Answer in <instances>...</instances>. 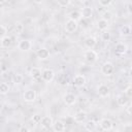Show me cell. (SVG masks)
Returning <instances> with one entry per match:
<instances>
[{"label": "cell", "mask_w": 132, "mask_h": 132, "mask_svg": "<svg viewBox=\"0 0 132 132\" xmlns=\"http://www.w3.org/2000/svg\"><path fill=\"white\" fill-rule=\"evenodd\" d=\"M57 2L61 7H67L70 4V0H57Z\"/></svg>", "instance_id": "cell-30"}, {"label": "cell", "mask_w": 132, "mask_h": 132, "mask_svg": "<svg viewBox=\"0 0 132 132\" xmlns=\"http://www.w3.org/2000/svg\"><path fill=\"white\" fill-rule=\"evenodd\" d=\"M7 34V28L5 25H1V37H4L6 36Z\"/></svg>", "instance_id": "cell-32"}, {"label": "cell", "mask_w": 132, "mask_h": 132, "mask_svg": "<svg viewBox=\"0 0 132 132\" xmlns=\"http://www.w3.org/2000/svg\"><path fill=\"white\" fill-rule=\"evenodd\" d=\"M129 76L132 78V67L130 68V70H129Z\"/></svg>", "instance_id": "cell-42"}, {"label": "cell", "mask_w": 132, "mask_h": 132, "mask_svg": "<svg viewBox=\"0 0 132 132\" xmlns=\"http://www.w3.org/2000/svg\"><path fill=\"white\" fill-rule=\"evenodd\" d=\"M113 72H114V65L111 62H105V63L102 64V66H101V73L103 75L109 76V75L113 74Z\"/></svg>", "instance_id": "cell-3"}, {"label": "cell", "mask_w": 132, "mask_h": 132, "mask_svg": "<svg viewBox=\"0 0 132 132\" xmlns=\"http://www.w3.org/2000/svg\"><path fill=\"white\" fill-rule=\"evenodd\" d=\"M7 0H1V3H5Z\"/></svg>", "instance_id": "cell-43"}, {"label": "cell", "mask_w": 132, "mask_h": 132, "mask_svg": "<svg viewBox=\"0 0 132 132\" xmlns=\"http://www.w3.org/2000/svg\"><path fill=\"white\" fill-rule=\"evenodd\" d=\"M69 19L73 20V21H76V22H79L82 18V14H81V11H78V10H72L69 14H68Z\"/></svg>", "instance_id": "cell-22"}, {"label": "cell", "mask_w": 132, "mask_h": 132, "mask_svg": "<svg viewBox=\"0 0 132 132\" xmlns=\"http://www.w3.org/2000/svg\"><path fill=\"white\" fill-rule=\"evenodd\" d=\"M28 131H29V129L27 127H21L20 128V132H28Z\"/></svg>", "instance_id": "cell-39"}, {"label": "cell", "mask_w": 132, "mask_h": 132, "mask_svg": "<svg viewBox=\"0 0 132 132\" xmlns=\"http://www.w3.org/2000/svg\"><path fill=\"white\" fill-rule=\"evenodd\" d=\"M30 76L33 77V78H39L41 77V74H42V71L39 67H32L30 69V72H29Z\"/></svg>", "instance_id": "cell-21"}, {"label": "cell", "mask_w": 132, "mask_h": 132, "mask_svg": "<svg viewBox=\"0 0 132 132\" xmlns=\"http://www.w3.org/2000/svg\"><path fill=\"white\" fill-rule=\"evenodd\" d=\"M59 82H60L61 85H63V86H64V85H67V84H68V78H67L65 75H63V76L59 79Z\"/></svg>", "instance_id": "cell-34"}, {"label": "cell", "mask_w": 132, "mask_h": 132, "mask_svg": "<svg viewBox=\"0 0 132 132\" xmlns=\"http://www.w3.org/2000/svg\"><path fill=\"white\" fill-rule=\"evenodd\" d=\"M99 126H100V128H101L102 130H104V131H110V130H112L113 124H112V122H111L110 119L104 118V119H102V120L100 121Z\"/></svg>", "instance_id": "cell-8"}, {"label": "cell", "mask_w": 132, "mask_h": 132, "mask_svg": "<svg viewBox=\"0 0 132 132\" xmlns=\"http://www.w3.org/2000/svg\"><path fill=\"white\" fill-rule=\"evenodd\" d=\"M36 55L38 57V59L40 60H46L50 58V51L46 48V47H40L39 50H37L36 52Z\"/></svg>", "instance_id": "cell-13"}, {"label": "cell", "mask_w": 132, "mask_h": 132, "mask_svg": "<svg viewBox=\"0 0 132 132\" xmlns=\"http://www.w3.org/2000/svg\"><path fill=\"white\" fill-rule=\"evenodd\" d=\"M87 82V79H86V76L84 74H76L74 75V77L72 78V84L73 86L77 87V88H80V87H84Z\"/></svg>", "instance_id": "cell-6"}, {"label": "cell", "mask_w": 132, "mask_h": 132, "mask_svg": "<svg viewBox=\"0 0 132 132\" xmlns=\"http://www.w3.org/2000/svg\"><path fill=\"white\" fill-rule=\"evenodd\" d=\"M84 127H85V129H86L87 131L93 132V131H95V130L97 129V124H96L95 121L89 120V121H86V122L84 123Z\"/></svg>", "instance_id": "cell-18"}, {"label": "cell", "mask_w": 132, "mask_h": 132, "mask_svg": "<svg viewBox=\"0 0 132 132\" xmlns=\"http://www.w3.org/2000/svg\"><path fill=\"white\" fill-rule=\"evenodd\" d=\"M110 38H111V34L108 31H106V30L102 31V33H101V39L103 41H109Z\"/></svg>", "instance_id": "cell-28"}, {"label": "cell", "mask_w": 132, "mask_h": 132, "mask_svg": "<svg viewBox=\"0 0 132 132\" xmlns=\"http://www.w3.org/2000/svg\"><path fill=\"white\" fill-rule=\"evenodd\" d=\"M40 124H41V126H42L44 129L51 128V127H53V124H54L53 118L50 117V116H44V117H42Z\"/></svg>", "instance_id": "cell-14"}, {"label": "cell", "mask_w": 132, "mask_h": 132, "mask_svg": "<svg viewBox=\"0 0 132 132\" xmlns=\"http://www.w3.org/2000/svg\"><path fill=\"white\" fill-rule=\"evenodd\" d=\"M33 1H34L36 4H41V3H42L44 0H33Z\"/></svg>", "instance_id": "cell-41"}, {"label": "cell", "mask_w": 132, "mask_h": 132, "mask_svg": "<svg viewBox=\"0 0 132 132\" xmlns=\"http://www.w3.org/2000/svg\"><path fill=\"white\" fill-rule=\"evenodd\" d=\"M84 58L88 63L93 64L98 60V54L94 50H88L84 53Z\"/></svg>", "instance_id": "cell-2"}, {"label": "cell", "mask_w": 132, "mask_h": 132, "mask_svg": "<svg viewBox=\"0 0 132 132\" xmlns=\"http://www.w3.org/2000/svg\"><path fill=\"white\" fill-rule=\"evenodd\" d=\"M36 92L33 90V89H28V90H25V92L23 93V99L25 102H28V103H32L36 100Z\"/></svg>", "instance_id": "cell-1"}, {"label": "cell", "mask_w": 132, "mask_h": 132, "mask_svg": "<svg viewBox=\"0 0 132 132\" xmlns=\"http://www.w3.org/2000/svg\"><path fill=\"white\" fill-rule=\"evenodd\" d=\"M97 44V39L93 36H90V37H87L86 40H85V46L88 48V50H93Z\"/></svg>", "instance_id": "cell-15"}, {"label": "cell", "mask_w": 132, "mask_h": 132, "mask_svg": "<svg viewBox=\"0 0 132 132\" xmlns=\"http://www.w3.org/2000/svg\"><path fill=\"white\" fill-rule=\"evenodd\" d=\"M11 38L9 36H4V37H1V47L3 48H8L10 45H11Z\"/></svg>", "instance_id": "cell-23"}, {"label": "cell", "mask_w": 132, "mask_h": 132, "mask_svg": "<svg viewBox=\"0 0 132 132\" xmlns=\"http://www.w3.org/2000/svg\"><path fill=\"white\" fill-rule=\"evenodd\" d=\"M98 1L102 7H108L112 3V0H98Z\"/></svg>", "instance_id": "cell-29"}, {"label": "cell", "mask_w": 132, "mask_h": 132, "mask_svg": "<svg viewBox=\"0 0 132 132\" xmlns=\"http://www.w3.org/2000/svg\"><path fill=\"white\" fill-rule=\"evenodd\" d=\"M23 79H24V76H23L21 73H15V74H13V76H12V81H13V84H15V85L21 84V82L23 81Z\"/></svg>", "instance_id": "cell-26"}, {"label": "cell", "mask_w": 132, "mask_h": 132, "mask_svg": "<svg viewBox=\"0 0 132 132\" xmlns=\"http://www.w3.org/2000/svg\"><path fill=\"white\" fill-rule=\"evenodd\" d=\"M120 33H121V35H123V36H128V35H130V34H131V27H130V26H127V25L121 27Z\"/></svg>", "instance_id": "cell-24"}, {"label": "cell", "mask_w": 132, "mask_h": 132, "mask_svg": "<svg viewBox=\"0 0 132 132\" xmlns=\"http://www.w3.org/2000/svg\"><path fill=\"white\" fill-rule=\"evenodd\" d=\"M127 10H128V12H129L130 14H132V2L127 5Z\"/></svg>", "instance_id": "cell-38"}, {"label": "cell", "mask_w": 132, "mask_h": 132, "mask_svg": "<svg viewBox=\"0 0 132 132\" xmlns=\"http://www.w3.org/2000/svg\"><path fill=\"white\" fill-rule=\"evenodd\" d=\"M81 14H82V18L89 20L93 16V8L91 6H85L82 7L81 9Z\"/></svg>", "instance_id": "cell-19"}, {"label": "cell", "mask_w": 132, "mask_h": 132, "mask_svg": "<svg viewBox=\"0 0 132 132\" xmlns=\"http://www.w3.org/2000/svg\"><path fill=\"white\" fill-rule=\"evenodd\" d=\"M66 129V125L62 121H55L53 124V130L55 132H63Z\"/></svg>", "instance_id": "cell-16"}, {"label": "cell", "mask_w": 132, "mask_h": 132, "mask_svg": "<svg viewBox=\"0 0 132 132\" xmlns=\"http://www.w3.org/2000/svg\"><path fill=\"white\" fill-rule=\"evenodd\" d=\"M110 18H111V13H110L109 11H105V12L102 14V19H105V20H107V21H109Z\"/></svg>", "instance_id": "cell-36"}, {"label": "cell", "mask_w": 132, "mask_h": 132, "mask_svg": "<svg viewBox=\"0 0 132 132\" xmlns=\"http://www.w3.org/2000/svg\"><path fill=\"white\" fill-rule=\"evenodd\" d=\"M88 119V113L84 110H80V111H77L74 117H73V120L75 123H78V124H81V123H85Z\"/></svg>", "instance_id": "cell-11"}, {"label": "cell", "mask_w": 132, "mask_h": 132, "mask_svg": "<svg viewBox=\"0 0 132 132\" xmlns=\"http://www.w3.org/2000/svg\"><path fill=\"white\" fill-rule=\"evenodd\" d=\"M9 90H10V87H9L8 84L1 82V85H0V93H1V95H6L9 92Z\"/></svg>", "instance_id": "cell-25"}, {"label": "cell", "mask_w": 132, "mask_h": 132, "mask_svg": "<svg viewBox=\"0 0 132 132\" xmlns=\"http://www.w3.org/2000/svg\"><path fill=\"white\" fill-rule=\"evenodd\" d=\"M63 100L66 105H74L76 102V96L72 93H66L63 97Z\"/></svg>", "instance_id": "cell-12"}, {"label": "cell", "mask_w": 132, "mask_h": 132, "mask_svg": "<svg viewBox=\"0 0 132 132\" xmlns=\"http://www.w3.org/2000/svg\"><path fill=\"white\" fill-rule=\"evenodd\" d=\"M126 111H127V113H128V114L132 116V103H131V104H129V105L126 107Z\"/></svg>", "instance_id": "cell-37"}, {"label": "cell", "mask_w": 132, "mask_h": 132, "mask_svg": "<svg viewBox=\"0 0 132 132\" xmlns=\"http://www.w3.org/2000/svg\"><path fill=\"white\" fill-rule=\"evenodd\" d=\"M127 51H128V46H127V44L124 43V42H118V43L116 44V46H114V52H116V54H117L118 56H123V55H125V54L127 53Z\"/></svg>", "instance_id": "cell-9"}, {"label": "cell", "mask_w": 132, "mask_h": 132, "mask_svg": "<svg viewBox=\"0 0 132 132\" xmlns=\"http://www.w3.org/2000/svg\"><path fill=\"white\" fill-rule=\"evenodd\" d=\"M108 25H109V23H108V21L107 20H105V19H99L98 21H97V28L100 30V31H104V30H106L107 28H108Z\"/></svg>", "instance_id": "cell-20"}, {"label": "cell", "mask_w": 132, "mask_h": 132, "mask_svg": "<svg viewBox=\"0 0 132 132\" xmlns=\"http://www.w3.org/2000/svg\"><path fill=\"white\" fill-rule=\"evenodd\" d=\"M41 78L46 82H51L55 78V71L53 69H50V68H46V69L42 70Z\"/></svg>", "instance_id": "cell-7"}, {"label": "cell", "mask_w": 132, "mask_h": 132, "mask_svg": "<svg viewBox=\"0 0 132 132\" xmlns=\"http://www.w3.org/2000/svg\"><path fill=\"white\" fill-rule=\"evenodd\" d=\"M117 103L120 105V106H127L128 103H129V97L125 94H121L117 97Z\"/></svg>", "instance_id": "cell-17"}, {"label": "cell", "mask_w": 132, "mask_h": 132, "mask_svg": "<svg viewBox=\"0 0 132 132\" xmlns=\"http://www.w3.org/2000/svg\"><path fill=\"white\" fill-rule=\"evenodd\" d=\"M24 29H25V27H24V25L22 23L18 22V23L14 24V31H15L16 34H22L24 32Z\"/></svg>", "instance_id": "cell-27"}, {"label": "cell", "mask_w": 132, "mask_h": 132, "mask_svg": "<svg viewBox=\"0 0 132 132\" xmlns=\"http://www.w3.org/2000/svg\"><path fill=\"white\" fill-rule=\"evenodd\" d=\"M77 27H78L77 22H76V21H73V20H71V19H68V20L66 21V23H65V26H64L65 31L68 32V33H73L74 31H76Z\"/></svg>", "instance_id": "cell-5"}, {"label": "cell", "mask_w": 132, "mask_h": 132, "mask_svg": "<svg viewBox=\"0 0 132 132\" xmlns=\"http://www.w3.org/2000/svg\"><path fill=\"white\" fill-rule=\"evenodd\" d=\"M125 94H126L129 98H132V86L128 87V88L125 90Z\"/></svg>", "instance_id": "cell-33"}, {"label": "cell", "mask_w": 132, "mask_h": 132, "mask_svg": "<svg viewBox=\"0 0 132 132\" xmlns=\"http://www.w3.org/2000/svg\"><path fill=\"white\" fill-rule=\"evenodd\" d=\"M79 23H80V26H81V28H87L88 27V22H87V19H85V18H82L80 21H79Z\"/></svg>", "instance_id": "cell-35"}, {"label": "cell", "mask_w": 132, "mask_h": 132, "mask_svg": "<svg viewBox=\"0 0 132 132\" xmlns=\"http://www.w3.org/2000/svg\"><path fill=\"white\" fill-rule=\"evenodd\" d=\"M33 46V43L31 40L29 39H22L19 43H18V48L22 52H28L32 48Z\"/></svg>", "instance_id": "cell-4"}, {"label": "cell", "mask_w": 132, "mask_h": 132, "mask_svg": "<svg viewBox=\"0 0 132 132\" xmlns=\"http://www.w3.org/2000/svg\"><path fill=\"white\" fill-rule=\"evenodd\" d=\"M124 130H126V131L131 130V131H132V125H127V126H125V127H124Z\"/></svg>", "instance_id": "cell-40"}, {"label": "cell", "mask_w": 132, "mask_h": 132, "mask_svg": "<svg viewBox=\"0 0 132 132\" xmlns=\"http://www.w3.org/2000/svg\"><path fill=\"white\" fill-rule=\"evenodd\" d=\"M41 119H42V117H41L40 114H34V116L32 117V121H33V123H35V124H40Z\"/></svg>", "instance_id": "cell-31"}, {"label": "cell", "mask_w": 132, "mask_h": 132, "mask_svg": "<svg viewBox=\"0 0 132 132\" xmlns=\"http://www.w3.org/2000/svg\"><path fill=\"white\" fill-rule=\"evenodd\" d=\"M97 93H98V95H99L100 97L105 98V97H107V96L109 95V93H110L109 87L106 86V85H104V84H101V85H99L98 88H97Z\"/></svg>", "instance_id": "cell-10"}]
</instances>
